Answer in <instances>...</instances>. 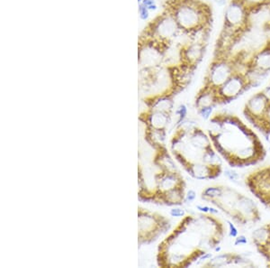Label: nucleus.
<instances>
[{
	"label": "nucleus",
	"mask_w": 270,
	"mask_h": 268,
	"mask_svg": "<svg viewBox=\"0 0 270 268\" xmlns=\"http://www.w3.org/2000/svg\"><path fill=\"white\" fill-rule=\"evenodd\" d=\"M227 231L224 222L212 213L185 215L159 245L157 265L161 268H186L207 260Z\"/></svg>",
	"instance_id": "1"
},
{
	"label": "nucleus",
	"mask_w": 270,
	"mask_h": 268,
	"mask_svg": "<svg viewBox=\"0 0 270 268\" xmlns=\"http://www.w3.org/2000/svg\"><path fill=\"white\" fill-rule=\"evenodd\" d=\"M206 131L218 155L232 168L256 165L267 156L261 138L234 113L217 111L211 115Z\"/></svg>",
	"instance_id": "2"
},
{
	"label": "nucleus",
	"mask_w": 270,
	"mask_h": 268,
	"mask_svg": "<svg viewBox=\"0 0 270 268\" xmlns=\"http://www.w3.org/2000/svg\"><path fill=\"white\" fill-rule=\"evenodd\" d=\"M169 151L194 179L215 180L222 174L221 156L215 149L208 133L193 120H184L176 126L169 140Z\"/></svg>",
	"instance_id": "3"
},
{
	"label": "nucleus",
	"mask_w": 270,
	"mask_h": 268,
	"mask_svg": "<svg viewBox=\"0 0 270 268\" xmlns=\"http://www.w3.org/2000/svg\"><path fill=\"white\" fill-rule=\"evenodd\" d=\"M192 76L179 64L140 68L139 89L143 96L141 100L148 106L157 99H174L188 86Z\"/></svg>",
	"instance_id": "4"
},
{
	"label": "nucleus",
	"mask_w": 270,
	"mask_h": 268,
	"mask_svg": "<svg viewBox=\"0 0 270 268\" xmlns=\"http://www.w3.org/2000/svg\"><path fill=\"white\" fill-rule=\"evenodd\" d=\"M162 10L169 14L191 42L207 44L213 27V10L202 0H163Z\"/></svg>",
	"instance_id": "5"
},
{
	"label": "nucleus",
	"mask_w": 270,
	"mask_h": 268,
	"mask_svg": "<svg viewBox=\"0 0 270 268\" xmlns=\"http://www.w3.org/2000/svg\"><path fill=\"white\" fill-rule=\"evenodd\" d=\"M201 199L240 226L256 224L261 220V212L254 200L227 185L215 184L205 188Z\"/></svg>",
	"instance_id": "6"
},
{
	"label": "nucleus",
	"mask_w": 270,
	"mask_h": 268,
	"mask_svg": "<svg viewBox=\"0 0 270 268\" xmlns=\"http://www.w3.org/2000/svg\"><path fill=\"white\" fill-rule=\"evenodd\" d=\"M156 169L157 171L152 175V185L138 182L139 200L170 207L183 205L186 201V184L180 171Z\"/></svg>",
	"instance_id": "7"
},
{
	"label": "nucleus",
	"mask_w": 270,
	"mask_h": 268,
	"mask_svg": "<svg viewBox=\"0 0 270 268\" xmlns=\"http://www.w3.org/2000/svg\"><path fill=\"white\" fill-rule=\"evenodd\" d=\"M171 229L170 219L159 212L138 207V244L147 246L157 241Z\"/></svg>",
	"instance_id": "8"
},
{
	"label": "nucleus",
	"mask_w": 270,
	"mask_h": 268,
	"mask_svg": "<svg viewBox=\"0 0 270 268\" xmlns=\"http://www.w3.org/2000/svg\"><path fill=\"white\" fill-rule=\"evenodd\" d=\"M258 81H254L244 71H237L224 84L215 90L205 89L202 88L200 89L212 94L215 106L217 107L225 105L237 100L241 95L250 90L252 88L258 86Z\"/></svg>",
	"instance_id": "9"
},
{
	"label": "nucleus",
	"mask_w": 270,
	"mask_h": 268,
	"mask_svg": "<svg viewBox=\"0 0 270 268\" xmlns=\"http://www.w3.org/2000/svg\"><path fill=\"white\" fill-rule=\"evenodd\" d=\"M181 34L182 32L175 19L162 10V12L148 23L140 36L166 43H174Z\"/></svg>",
	"instance_id": "10"
},
{
	"label": "nucleus",
	"mask_w": 270,
	"mask_h": 268,
	"mask_svg": "<svg viewBox=\"0 0 270 268\" xmlns=\"http://www.w3.org/2000/svg\"><path fill=\"white\" fill-rule=\"evenodd\" d=\"M172 44L139 36L138 63L140 68H154L163 65L167 51Z\"/></svg>",
	"instance_id": "11"
},
{
	"label": "nucleus",
	"mask_w": 270,
	"mask_h": 268,
	"mask_svg": "<svg viewBox=\"0 0 270 268\" xmlns=\"http://www.w3.org/2000/svg\"><path fill=\"white\" fill-rule=\"evenodd\" d=\"M239 71L229 57H213L203 78L202 89L215 90Z\"/></svg>",
	"instance_id": "12"
},
{
	"label": "nucleus",
	"mask_w": 270,
	"mask_h": 268,
	"mask_svg": "<svg viewBox=\"0 0 270 268\" xmlns=\"http://www.w3.org/2000/svg\"><path fill=\"white\" fill-rule=\"evenodd\" d=\"M245 184L254 197L270 210V164L250 173Z\"/></svg>",
	"instance_id": "13"
},
{
	"label": "nucleus",
	"mask_w": 270,
	"mask_h": 268,
	"mask_svg": "<svg viewBox=\"0 0 270 268\" xmlns=\"http://www.w3.org/2000/svg\"><path fill=\"white\" fill-rule=\"evenodd\" d=\"M251 27L249 23V11L242 0H231L224 14L222 28L230 31L247 30Z\"/></svg>",
	"instance_id": "14"
},
{
	"label": "nucleus",
	"mask_w": 270,
	"mask_h": 268,
	"mask_svg": "<svg viewBox=\"0 0 270 268\" xmlns=\"http://www.w3.org/2000/svg\"><path fill=\"white\" fill-rule=\"evenodd\" d=\"M207 44L188 42L180 45V65L194 74L204 56Z\"/></svg>",
	"instance_id": "15"
},
{
	"label": "nucleus",
	"mask_w": 270,
	"mask_h": 268,
	"mask_svg": "<svg viewBox=\"0 0 270 268\" xmlns=\"http://www.w3.org/2000/svg\"><path fill=\"white\" fill-rule=\"evenodd\" d=\"M254 264L247 256L236 252H224L211 256L204 263L202 268H231V267H253Z\"/></svg>",
	"instance_id": "16"
},
{
	"label": "nucleus",
	"mask_w": 270,
	"mask_h": 268,
	"mask_svg": "<svg viewBox=\"0 0 270 268\" xmlns=\"http://www.w3.org/2000/svg\"><path fill=\"white\" fill-rule=\"evenodd\" d=\"M172 114L147 108L139 115V121L145 128L152 131L167 133L168 126L171 123Z\"/></svg>",
	"instance_id": "17"
},
{
	"label": "nucleus",
	"mask_w": 270,
	"mask_h": 268,
	"mask_svg": "<svg viewBox=\"0 0 270 268\" xmlns=\"http://www.w3.org/2000/svg\"><path fill=\"white\" fill-rule=\"evenodd\" d=\"M252 243L270 268V222L257 228L252 234Z\"/></svg>",
	"instance_id": "18"
},
{
	"label": "nucleus",
	"mask_w": 270,
	"mask_h": 268,
	"mask_svg": "<svg viewBox=\"0 0 270 268\" xmlns=\"http://www.w3.org/2000/svg\"><path fill=\"white\" fill-rule=\"evenodd\" d=\"M186 113H187V108H186V105L182 104V105L178 107V109L176 110V115L178 116V120H177V123H176V126L179 125L181 122L184 121L185 119H186Z\"/></svg>",
	"instance_id": "19"
},
{
	"label": "nucleus",
	"mask_w": 270,
	"mask_h": 268,
	"mask_svg": "<svg viewBox=\"0 0 270 268\" xmlns=\"http://www.w3.org/2000/svg\"><path fill=\"white\" fill-rule=\"evenodd\" d=\"M244 5L248 9H252L257 6H262L267 3H270L269 0H242Z\"/></svg>",
	"instance_id": "20"
},
{
	"label": "nucleus",
	"mask_w": 270,
	"mask_h": 268,
	"mask_svg": "<svg viewBox=\"0 0 270 268\" xmlns=\"http://www.w3.org/2000/svg\"><path fill=\"white\" fill-rule=\"evenodd\" d=\"M139 16H140V18L143 21H146L149 18L150 10L148 9L147 6L142 5V4L139 5Z\"/></svg>",
	"instance_id": "21"
},
{
	"label": "nucleus",
	"mask_w": 270,
	"mask_h": 268,
	"mask_svg": "<svg viewBox=\"0 0 270 268\" xmlns=\"http://www.w3.org/2000/svg\"><path fill=\"white\" fill-rule=\"evenodd\" d=\"M170 215L172 217H184L185 216V211L182 210V209H179L177 207L173 208L171 211H170Z\"/></svg>",
	"instance_id": "22"
},
{
	"label": "nucleus",
	"mask_w": 270,
	"mask_h": 268,
	"mask_svg": "<svg viewBox=\"0 0 270 268\" xmlns=\"http://www.w3.org/2000/svg\"><path fill=\"white\" fill-rule=\"evenodd\" d=\"M197 197V194L194 190H189L186 194V200H188V201H193V200L196 199Z\"/></svg>",
	"instance_id": "23"
},
{
	"label": "nucleus",
	"mask_w": 270,
	"mask_h": 268,
	"mask_svg": "<svg viewBox=\"0 0 270 268\" xmlns=\"http://www.w3.org/2000/svg\"><path fill=\"white\" fill-rule=\"evenodd\" d=\"M141 4L149 7V6H152L154 4H156V2H155V0H142Z\"/></svg>",
	"instance_id": "24"
},
{
	"label": "nucleus",
	"mask_w": 270,
	"mask_h": 268,
	"mask_svg": "<svg viewBox=\"0 0 270 268\" xmlns=\"http://www.w3.org/2000/svg\"><path fill=\"white\" fill-rule=\"evenodd\" d=\"M157 8H158V6H157L156 4H154L152 6H149V7H148V9H149L150 11H155V10H157Z\"/></svg>",
	"instance_id": "25"
},
{
	"label": "nucleus",
	"mask_w": 270,
	"mask_h": 268,
	"mask_svg": "<svg viewBox=\"0 0 270 268\" xmlns=\"http://www.w3.org/2000/svg\"><path fill=\"white\" fill-rule=\"evenodd\" d=\"M218 3L220 6H224L226 4V0H218Z\"/></svg>",
	"instance_id": "26"
},
{
	"label": "nucleus",
	"mask_w": 270,
	"mask_h": 268,
	"mask_svg": "<svg viewBox=\"0 0 270 268\" xmlns=\"http://www.w3.org/2000/svg\"><path fill=\"white\" fill-rule=\"evenodd\" d=\"M138 3H139V5H140V4L142 3V0H138Z\"/></svg>",
	"instance_id": "27"
}]
</instances>
